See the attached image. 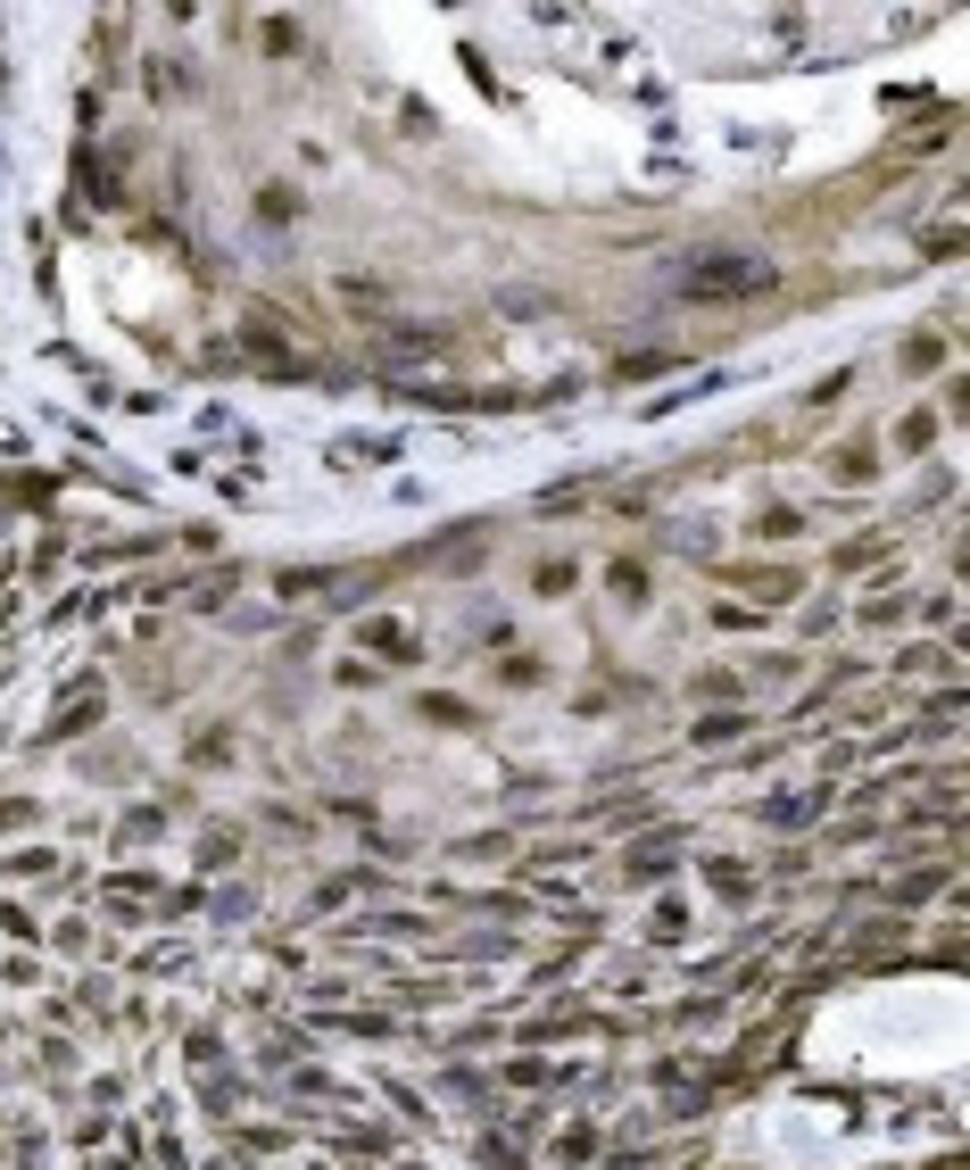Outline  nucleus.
<instances>
[{"instance_id":"1","label":"nucleus","mask_w":970,"mask_h":1170,"mask_svg":"<svg viewBox=\"0 0 970 1170\" xmlns=\"http://www.w3.org/2000/svg\"><path fill=\"white\" fill-rule=\"evenodd\" d=\"M755 283H764V266H755V258H722V266H697V274H689V291H697V300H722V291H755Z\"/></svg>"}]
</instances>
